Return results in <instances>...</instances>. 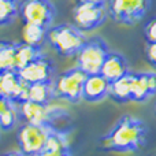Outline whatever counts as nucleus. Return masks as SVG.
<instances>
[{
  "label": "nucleus",
  "mask_w": 156,
  "mask_h": 156,
  "mask_svg": "<svg viewBox=\"0 0 156 156\" xmlns=\"http://www.w3.org/2000/svg\"><path fill=\"white\" fill-rule=\"evenodd\" d=\"M155 112H156V103H155Z\"/></svg>",
  "instance_id": "obj_28"
},
{
  "label": "nucleus",
  "mask_w": 156,
  "mask_h": 156,
  "mask_svg": "<svg viewBox=\"0 0 156 156\" xmlns=\"http://www.w3.org/2000/svg\"><path fill=\"white\" fill-rule=\"evenodd\" d=\"M52 129L55 127L23 123L16 133V143L19 145V151L25 156H36L43 152Z\"/></svg>",
  "instance_id": "obj_6"
},
{
  "label": "nucleus",
  "mask_w": 156,
  "mask_h": 156,
  "mask_svg": "<svg viewBox=\"0 0 156 156\" xmlns=\"http://www.w3.org/2000/svg\"><path fill=\"white\" fill-rule=\"evenodd\" d=\"M18 115L23 121V123L44 125V126L54 127L55 122L67 114L65 110L59 107L26 100V101L18 104Z\"/></svg>",
  "instance_id": "obj_5"
},
{
  "label": "nucleus",
  "mask_w": 156,
  "mask_h": 156,
  "mask_svg": "<svg viewBox=\"0 0 156 156\" xmlns=\"http://www.w3.org/2000/svg\"><path fill=\"white\" fill-rule=\"evenodd\" d=\"M130 93H132V71L126 76L118 78L114 82H110V89H108V97L119 104H125L130 100Z\"/></svg>",
  "instance_id": "obj_15"
},
{
  "label": "nucleus",
  "mask_w": 156,
  "mask_h": 156,
  "mask_svg": "<svg viewBox=\"0 0 156 156\" xmlns=\"http://www.w3.org/2000/svg\"><path fill=\"white\" fill-rule=\"evenodd\" d=\"M14 104H15L14 101H11V100H8V99H5V97L0 96V115H2V114H4L5 111H7L8 108L12 107Z\"/></svg>",
  "instance_id": "obj_25"
},
{
  "label": "nucleus",
  "mask_w": 156,
  "mask_h": 156,
  "mask_svg": "<svg viewBox=\"0 0 156 156\" xmlns=\"http://www.w3.org/2000/svg\"><path fill=\"white\" fill-rule=\"evenodd\" d=\"M47 32L48 29L40 25L34 23H25L22 29V36H23L25 43L30 45L41 47L44 41H47Z\"/></svg>",
  "instance_id": "obj_18"
},
{
  "label": "nucleus",
  "mask_w": 156,
  "mask_h": 156,
  "mask_svg": "<svg viewBox=\"0 0 156 156\" xmlns=\"http://www.w3.org/2000/svg\"><path fill=\"white\" fill-rule=\"evenodd\" d=\"M0 71H3V69H2V67H0Z\"/></svg>",
  "instance_id": "obj_29"
},
{
  "label": "nucleus",
  "mask_w": 156,
  "mask_h": 156,
  "mask_svg": "<svg viewBox=\"0 0 156 156\" xmlns=\"http://www.w3.org/2000/svg\"><path fill=\"white\" fill-rule=\"evenodd\" d=\"M18 74L25 82L34 83V82H45V81L55 80L56 74V66L45 55H41L32 63L25 66L23 69L18 70Z\"/></svg>",
  "instance_id": "obj_11"
},
{
  "label": "nucleus",
  "mask_w": 156,
  "mask_h": 156,
  "mask_svg": "<svg viewBox=\"0 0 156 156\" xmlns=\"http://www.w3.org/2000/svg\"><path fill=\"white\" fill-rule=\"evenodd\" d=\"M108 89H110V82L100 73L86 76L82 89V100L88 103L101 101L108 96Z\"/></svg>",
  "instance_id": "obj_14"
},
{
  "label": "nucleus",
  "mask_w": 156,
  "mask_h": 156,
  "mask_svg": "<svg viewBox=\"0 0 156 156\" xmlns=\"http://www.w3.org/2000/svg\"><path fill=\"white\" fill-rule=\"evenodd\" d=\"M55 83L52 81L45 82L29 83V100L41 104H49L52 99H55Z\"/></svg>",
  "instance_id": "obj_16"
},
{
  "label": "nucleus",
  "mask_w": 156,
  "mask_h": 156,
  "mask_svg": "<svg viewBox=\"0 0 156 156\" xmlns=\"http://www.w3.org/2000/svg\"><path fill=\"white\" fill-rule=\"evenodd\" d=\"M36 156H71L70 148H63V149H44Z\"/></svg>",
  "instance_id": "obj_24"
},
{
  "label": "nucleus",
  "mask_w": 156,
  "mask_h": 156,
  "mask_svg": "<svg viewBox=\"0 0 156 156\" xmlns=\"http://www.w3.org/2000/svg\"><path fill=\"white\" fill-rule=\"evenodd\" d=\"M0 96L15 104L29 100V83L19 77L16 70L0 71Z\"/></svg>",
  "instance_id": "obj_10"
},
{
  "label": "nucleus",
  "mask_w": 156,
  "mask_h": 156,
  "mask_svg": "<svg viewBox=\"0 0 156 156\" xmlns=\"http://www.w3.org/2000/svg\"><path fill=\"white\" fill-rule=\"evenodd\" d=\"M47 41L59 56L70 58L78 54L86 38L83 32H81L76 25L60 23L48 29Z\"/></svg>",
  "instance_id": "obj_2"
},
{
  "label": "nucleus",
  "mask_w": 156,
  "mask_h": 156,
  "mask_svg": "<svg viewBox=\"0 0 156 156\" xmlns=\"http://www.w3.org/2000/svg\"><path fill=\"white\" fill-rule=\"evenodd\" d=\"M0 156H25L21 151H10V152H5V154L0 155Z\"/></svg>",
  "instance_id": "obj_26"
},
{
  "label": "nucleus",
  "mask_w": 156,
  "mask_h": 156,
  "mask_svg": "<svg viewBox=\"0 0 156 156\" xmlns=\"http://www.w3.org/2000/svg\"><path fill=\"white\" fill-rule=\"evenodd\" d=\"M105 5L108 16L115 23L132 26L145 18L152 0H107Z\"/></svg>",
  "instance_id": "obj_3"
},
{
  "label": "nucleus",
  "mask_w": 156,
  "mask_h": 156,
  "mask_svg": "<svg viewBox=\"0 0 156 156\" xmlns=\"http://www.w3.org/2000/svg\"><path fill=\"white\" fill-rule=\"evenodd\" d=\"M108 18L105 3H82L80 2L74 7V25L81 32H92L101 26Z\"/></svg>",
  "instance_id": "obj_8"
},
{
  "label": "nucleus",
  "mask_w": 156,
  "mask_h": 156,
  "mask_svg": "<svg viewBox=\"0 0 156 156\" xmlns=\"http://www.w3.org/2000/svg\"><path fill=\"white\" fill-rule=\"evenodd\" d=\"M43 55L41 47L30 45L27 43H21L16 44V51H15V62H14V69L16 71L23 69L29 63H32L34 59Z\"/></svg>",
  "instance_id": "obj_17"
},
{
  "label": "nucleus",
  "mask_w": 156,
  "mask_h": 156,
  "mask_svg": "<svg viewBox=\"0 0 156 156\" xmlns=\"http://www.w3.org/2000/svg\"><path fill=\"white\" fill-rule=\"evenodd\" d=\"M86 74L80 67H73L70 70L63 71L54 80L55 94L59 99H63L70 103H78L82 99L83 82Z\"/></svg>",
  "instance_id": "obj_7"
},
{
  "label": "nucleus",
  "mask_w": 156,
  "mask_h": 156,
  "mask_svg": "<svg viewBox=\"0 0 156 156\" xmlns=\"http://www.w3.org/2000/svg\"><path fill=\"white\" fill-rule=\"evenodd\" d=\"M18 104H14L11 108H8L4 114L0 115V129L2 130H11L15 126L16 121H18Z\"/></svg>",
  "instance_id": "obj_21"
},
{
  "label": "nucleus",
  "mask_w": 156,
  "mask_h": 156,
  "mask_svg": "<svg viewBox=\"0 0 156 156\" xmlns=\"http://www.w3.org/2000/svg\"><path fill=\"white\" fill-rule=\"evenodd\" d=\"M129 63H127L126 58L121 54V52L110 51L105 56L104 62H103L100 74L108 81V82H114L118 78L126 76L129 73Z\"/></svg>",
  "instance_id": "obj_13"
},
{
  "label": "nucleus",
  "mask_w": 156,
  "mask_h": 156,
  "mask_svg": "<svg viewBox=\"0 0 156 156\" xmlns=\"http://www.w3.org/2000/svg\"><path fill=\"white\" fill-rule=\"evenodd\" d=\"M143 32L147 43H156V16L151 18L147 22Z\"/></svg>",
  "instance_id": "obj_22"
},
{
  "label": "nucleus",
  "mask_w": 156,
  "mask_h": 156,
  "mask_svg": "<svg viewBox=\"0 0 156 156\" xmlns=\"http://www.w3.org/2000/svg\"><path fill=\"white\" fill-rule=\"evenodd\" d=\"M15 51L16 44L11 41H0V67L3 70H15Z\"/></svg>",
  "instance_id": "obj_20"
},
{
  "label": "nucleus",
  "mask_w": 156,
  "mask_h": 156,
  "mask_svg": "<svg viewBox=\"0 0 156 156\" xmlns=\"http://www.w3.org/2000/svg\"><path fill=\"white\" fill-rule=\"evenodd\" d=\"M19 15L23 23H34L49 29L56 16V8L51 0H22Z\"/></svg>",
  "instance_id": "obj_9"
},
{
  "label": "nucleus",
  "mask_w": 156,
  "mask_h": 156,
  "mask_svg": "<svg viewBox=\"0 0 156 156\" xmlns=\"http://www.w3.org/2000/svg\"><path fill=\"white\" fill-rule=\"evenodd\" d=\"M19 0H0V26L11 25L19 15Z\"/></svg>",
  "instance_id": "obj_19"
},
{
  "label": "nucleus",
  "mask_w": 156,
  "mask_h": 156,
  "mask_svg": "<svg viewBox=\"0 0 156 156\" xmlns=\"http://www.w3.org/2000/svg\"><path fill=\"white\" fill-rule=\"evenodd\" d=\"M82 3H107V0H78Z\"/></svg>",
  "instance_id": "obj_27"
},
{
  "label": "nucleus",
  "mask_w": 156,
  "mask_h": 156,
  "mask_svg": "<svg viewBox=\"0 0 156 156\" xmlns=\"http://www.w3.org/2000/svg\"><path fill=\"white\" fill-rule=\"evenodd\" d=\"M145 58L148 65L156 70V43H148L145 48Z\"/></svg>",
  "instance_id": "obj_23"
},
{
  "label": "nucleus",
  "mask_w": 156,
  "mask_h": 156,
  "mask_svg": "<svg viewBox=\"0 0 156 156\" xmlns=\"http://www.w3.org/2000/svg\"><path fill=\"white\" fill-rule=\"evenodd\" d=\"M156 94V73L155 71H132V93L130 100L136 103L147 101Z\"/></svg>",
  "instance_id": "obj_12"
},
{
  "label": "nucleus",
  "mask_w": 156,
  "mask_h": 156,
  "mask_svg": "<svg viewBox=\"0 0 156 156\" xmlns=\"http://www.w3.org/2000/svg\"><path fill=\"white\" fill-rule=\"evenodd\" d=\"M149 129L143 119L133 115H123L115 126L100 138L104 151L111 152H136L147 144Z\"/></svg>",
  "instance_id": "obj_1"
},
{
  "label": "nucleus",
  "mask_w": 156,
  "mask_h": 156,
  "mask_svg": "<svg viewBox=\"0 0 156 156\" xmlns=\"http://www.w3.org/2000/svg\"><path fill=\"white\" fill-rule=\"evenodd\" d=\"M108 52H110V48L103 38H88L76 55L77 67H80L86 76L99 74Z\"/></svg>",
  "instance_id": "obj_4"
}]
</instances>
